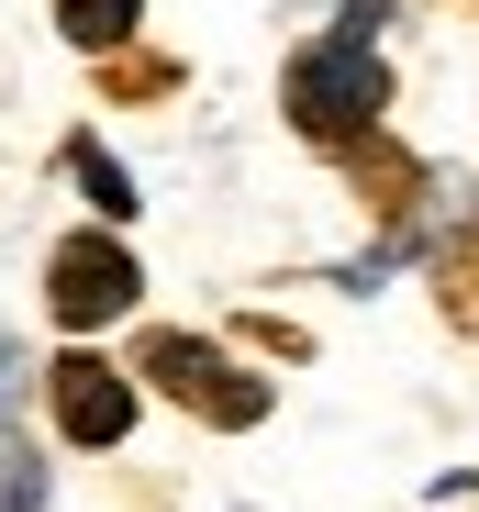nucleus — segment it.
<instances>
[{
  "mask_svg": "<svg viewBox=\"0 0 479 512\" xmlns=\"http://www.w3.org/2000/svg\"><path fill=\"white\" fill-rule=\"evenodd\" d=\"M290 123L312 134V145H357L379 112H390V67L357 45V34H324V45H301L290 56Z\"/></svg>",
  "mask_w": 479,
  "mask_h": 512,
  "instance_id": "obj_1",
  "label": "nucleus"
},
{
  "mask_svg": "<svg viewBox=\"0 0 479 512\" xmlns=\"http://www.w3.org/2000/svg\"><path fill=\"white\" fill-rule=\"evenodd\" d=\"M145 301V268H134V245L123 234H67L56 256H45V312L67 323V334H101V323H123Z\"/></svg>",
  "mask_w": 479,
  "mask_h": 512,
  "instance_id": "obj_2",
  "label": "nucleus"
},
{
  "mask_svg": "<svg viewBox=\"0 0 479 512\" xmlns=\"http://www.w3.org/2000/svg\"><path fill=\"white\" fill-rule=\"evenodd\" d=\"M145 379L190 390V412H201V423H257V412H268V379L223 368L212 346H190V334H156V346H145Z\"/></svg>",
  "mask_w": 479,
  "mask_h": 512,
  "instance_id": "obj_3",
  "label": "nucleus"
},
{
  "mask_svg": "<svg viewBox=\"0 0 479 512\" xmlns=\"http://www.w3.org/2000/svg\"><path fill=\"white\" fill-rule=\"evenodd\" d=\"M56 435L67 446H123L134 435V379L123 368H101V357H56Z\"/></svg>",
  "mask_w": 479,
  "mask_h": 512,
  "instance_id": "obj_4",
  "label": "nucleus"
},
{
  "mask_svg": "<svg viewBox=\"0 0 479 512\" xmlns=\"http://www.w3.org/2000/svg\"><path fill=\"white\" fill-rule=\"evenodd\" d=\"M145 23V0H67V12H56V34L78 45V56H101V45H123Z\"/></svg>",
  "mask_w": 479,
  "mask_h": 512,
  "instance_id": "obj_5",
  "label": "nucleus"
},
{
  "mask_svg": "<svg viewBox=\"0 0 479 512\" xmlns=\"http://www.w3.org/2000/svg\"><path fill=\"white\" fill-rule=\"evenodd\" d=\"M67 167H78V190H90V201H101L112 223H134V179H123V167H112L101 145H67Z\"/></svg>",
  "mask_w": 479,
  "mask_h": 512,
  "instance_id": "obj_6",
  "label": "nucleus"
},
{
  "mask_svg": "<svg viewBox=\"0 0 479 512\" xmlns=\"http://www.w3.org/2000/svg\"><path fill=\"white\" fill-rule=\"evenodd\" d=\"M0 512H45V457L23 435H0Z\"/></svg>",
  "mask_w": 479,
  "mask_h": 512,
  "instance_id": "obj_7",
  "label": "nucleus"
},
{
  "mask_svg": "<svg viewBox=\"0 0 479 512\" xmlns=\"http://www.w3.org/2000/svg\"><path fill=\"white\" fill-rule=\"evenodd\" d=\"M12 412H23V334L0 323V435H12Z\"/></svg>",
  "mask_w": 479,
  "mask_h": 512,
  "instance_id": "obj_8",
  "label": "nucleus"
}]
</instances>
